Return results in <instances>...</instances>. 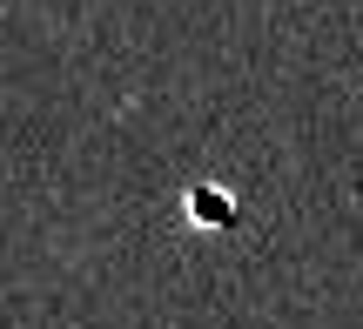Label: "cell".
Segmentation results:
<instances>
[{
  "label": "cell",
  "instance_id": "1",
  "mask_svg": "<svg viewBox=\"0 0 363 329\" xmlns=\"http://www.w3.org/2000/svg\"><path fill=\"white\" fill-rule=\"evenodd\" d=\"M195 215H202V222H229V195H208V188H202V195H195Z\"/></svg>",
  "mask_w": 363,
  "mask_h": 329
}]
</instances>
